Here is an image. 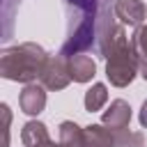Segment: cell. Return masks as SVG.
Returning a JSON list of instances; mask_svg holds the SVG:
<instances>
[{
  "label": "cell",
  "instance_id": "obj_13",
  "mask_svg": "<svg viewBox=\"0 0 147 147\" xmlns=\"http://www.w3.org/2000/svg\"><path fill=\"white\" fill-rule=\"evenodd\" d=\"M115 147H145V136L140 131H131V129H119V131H110Z\"/></svg>",
  "mask_w": 147,
  "mask_h": 147
},
{
  "label": "cell",
  "instance_id": "obj_8",
  "mask_svg": "<svg viewBox=\"0 0 147 147\" xmlns=\"http://www.w3.org/2000/svg\"><path fill=\"white\" fill-rule=\"evenodd\" d=\"M69 71H71V80L74 83H90L96 74V62L80 53V55H71L69 57Z\"/></svg>",
  "mask_w": 147,
  "mask_h": 147
},
{
  "label": "cell",
  "instance_id": "obj_3",
  "mask_svg": "<svg viewBox=\"0 0 147 147\" xmlns=\"http://www.w3.org/2000/svg\"><path fill=\"white\" fill-rule=\"evenodd\" d=\"M136 74H140V57L131 39H124L113 48V53L106 60V78L115 87H126L133 83Z\"/></svg>",
  "mask_w": 147,
  "mask_h": 147
},
{
  "label": "cell",
  "instance_id": "obj_6",
  "mask_svg": "<svg viewBox=\"0 0 147 147\" xmlns=\"http://www.w3.org/2000/svg\"><path fill=\"white\" fill-rule=\"evenodd\" d=\"M129 122H131V106H129L124 99L110 101L108 110H103V115H101V124H103L108 131L129 129Z\"/></svg>",
  "mask_w": 147,
  "mask_h": 147
},
{
  "label": "cell",
  "instance_id": "obj_11",
  "mask_svg": "<svg viewBox=\"0 0 147 147\" xmlns=\"http://www.w3.org/2000/svg\"><path fill=\"white\" fill-rule=\"evenodd\" d=\"M85 147H115L113 133L103 124H90L85 126Z\"/></svg>",
  "mask_w": 147,
  "mask_h": 147
},
{
  "label": "cell",
  "instance_id": "obj_18",
  "mask_svg": "<svg viewBox=\"0 0 147 147\" xmlns=\"http://www.w3.org/2000/svg\"><path fill=\"white\" fill-rule=\"evenodd\" d=\"M39 147H60V142H55V140H48V142H44V145H39Z\"/></svg>",
  "mask_w": 147,
  "mask_h": 147
},
{
  "label": "cell",
  "instance_id": "obj_4",
  "mask_svg": "<svg viewBox=\"0 0 147 147\" xmlns=\"http://www.w3.org/2000/svg\"><path fill=\"white\" fill-rule=\"evenodd\" d=\"M39 83L51 90V92H57V90H64L69 83H71V71H69V57L64 55H48L46 60V67L39 76Z\"/></svg>",
  "mask_w": 147,
  "mask_h": 147
},
{
  "label": "cell",
  "instance_id": "obj_16",
  "mask_svg": "<svg viewBox=\"0 0 147 147\" xmlns=\"http://www.w3.org/2000/svg\"><path fill=\"white\" fill-rule=\"evenodd\" d=\"M138 119H140V126H142V129H147V101L142 103V108H140V115H138Z\"/></svg>",
  "mask_w": 147,
  "mask_h": 147
},
{
  "label": "cell",
  "instance_id": "obj_17",
  "mask_svg": "<svg viewBox=\"0 0 147 147\" xmlns=\"http://www.w3.org/2000/svg\"><path fill=\"white\" fill-rule=\"evenodd\" d=\"M140 76L147 80V60H140Z\"/></svg>",
  "mask_w": 147,
  "mask_h": 147
},
{
  "label": "cell",
  "instance_id": "obj_12",
  "mask_svg": "<svg viewBox=\"0 0 147 147\" xmlns=\"http://www.w3.org/2000/svg\"><path fill=\"white\" fill-rule=\"evenodd\" d=\"M106 101H108V87L103 83H94L85 92V110H90V113L101 110L106 106Z\"/></svg>",
  "mask_w": 147,
  "mask_h": 147
},
{
  "label": "cell",
  "instance_id": "obj_7",
  "mask_svg": "<svg viewBox=\"0 0 147 147\" xmlns=\"http://www.w3.org/2000/svg\"><path fill=\"white\" fill-rule=\"evenodd\" d=\"M18 106L25 115H39L46 108V87L41 83H30L23 87L21 96H18Z\"/></svg>",
  "mask_w": 147,
  "mask_h": 147
},
{
  "label": "cell",
  "instance_id": "obj_14",
  "mask_svg": "<svg viewBox=\"0 0 147 147\" xmlns=\"http://www.w3.org/2000/svg\"><path fill=\"white\" fill-rule=\"evenodd\" d=\"M131 44H133L138 57H140V60H147V25L136 28V32H133V37H131Z\"/></svg>",
  "mask_w": 147,
  "mask_h": 147
},
{
  "label": "cell",
  "instance_id": "obj_9",
  "mask_svg": "<svg viewBox=\"0 0 147 147\" xmlns=\"http://www.w3.org/2000/svg\"><path fill=\"white\" fill-rule=\"evenodd\" d=\"M48 140H51V136H48V129H46L44 122L30 119V122L23 124V129H21V142L25 147H39V145H44Z\"/></svg>",
  "mask_w": 147,
  "mask_h": 147
},
{
  "label": "cell",
  "instance_id": "obj_5",
  "mask_svg": "<svg viewBox=\"0 0 147 147\" xmlns=\"http://www.w3.org/2000/svg\"><path fill=\"white\" fill-rule=\"evenodd\" d=\"M115 16L122 21V25L140 28L147 18V7L142 0H115Z\"/></svg>",
  "mask_w": 147,
  "mask_h": 147
},
{
  "label": "cell",
  "instance_id": "obj_19",
  "mask_svg": "<svg viewBox=\"0 0 147 147\" xmlns=\"http://www.w3.org/2000/svg\"><path fill=\"white\" fill-rule=\"evenodd\" d=\"M5 2H9V0H5ZM18 2H21V0H18Z\"/></svg>",
  "mask_w": 147,
  "mask_h": 147
},
{
  "label": "cell",
  "instance_id": "obj_15",
  "mask_svg": "<svg viewBox=\"0 0 147 147\" xmlns=\"http://www.w3.org/2000/svg\"><path fill=\"white\" fill-rule=\"evenodd\" d=\"M0 110H2V117H5V142H2V147H9V122H11V113H9V106L7 103H2Z\"/></svg>",
  "mask_w": 147,
  "mask_h": 147
},
{
  "label": "cell",
  "instance_id": "obj_2",
  "mask_svg": "<svg viewBox=\"0 0 147 147\" xmlns=\"http://www.w3.org/2000/svg\"><path fill=\"white\" fill-rule=\"evenodd\" d=\"M46 60H48V53L34 41L9 46L0 53V76L5 80L30 85L41 76Z\"/></svg>",
  "mask_w": 147,
  "mask_h": 147
},
{
  "label": "cell",
  "instance_id": "obj_1",
  "mask_svg": "<svg viewBox=\"0 0 147 147\" xmlns=\"http://www.w3.org/2000/svg\"><path fill=\"white\" fill-rule=\"evenodd\" d=\"M67 14V34L60 48V55L71 57L80 53H96V37L101 18L110 7L113 0H62Z\"/></svg>",
  "mask_w": 147,
  "mask_h": 147
},
{
  "label": "cell",
  "instance_id": "obj_10",
  "mask_svg": "<svg viewBox=\"0 0 147 147\" xmlns=\"http://www.w3.org/2000/svg\"><path fill=\"white\" fill-rule=\"evenodd\" d=\"M60 147H85V129L71 119H64L60 124Z\"/></svg>",
  "mask_w": 147,
  "mask_h": 147
}]
</instances>
